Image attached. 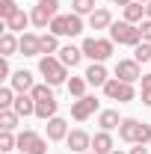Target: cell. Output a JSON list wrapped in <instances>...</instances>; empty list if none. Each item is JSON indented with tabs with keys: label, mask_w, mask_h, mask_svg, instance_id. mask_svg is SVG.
<instances>
[{
	"label": "cell",
	"mask_w": 151,
	"mask_h": 154,
	"mask_svg": "<svg viewBox=\"0 0 151 154\" xmlns=\"http://www.w3.org/2000/svg\"><path fill=\"white\" fill-rule=\"evenodd\" d=\"M119 136H122V142L145 145V142H151V128L145 125V122H139V119H122V125H119Z\"/></svg>",
	"instance_id": "cell-1"
},
{
	"label": "cell",
	"mask_w": 151,
	"mask_h": 154,
	"mask_svg": "<svg viewBox=\"0 0 151 154\" xmlns=\"http://www.w3.org/2000/svg\"><path fill=\"white\" fill-rule=\"evenodd\" d=\"M110 38H113L116 45H131V48H136V45L142 42V30H139L136 24H131V21H113Z\"/></svg>",
	"instance_id": "cell-2"
},
{
	"label": "cell",
	"mask_w": 151,
	"mask_h": 154,
	"mask_svg": "<svg viewBox=\"0 0 151 154\" xmlns=\"http://www.w3.org/2000/svg\"><path fill=\"white\" fill-rule=\"evenodd\" d=\"M39 71H42V77H45V83H48V86H62V83H65V77H68V68L59 62V57H42Z\"/></svg>",
	"instance_id": "cell-3"
},
{
	"label": "cell",
	"mask_w": 151,
	"mask_h": 154,
	"mask_svg": "<svg viewBox=\"0 0 151 154\" xmlns=\"http://www.w3.org/2000/svg\"><path fill=\"white\" fill-rule=\"evenodd\" d=\"M83 57H89L92 62H104V59H110L113 57V48H116V42L113 38H83Z\"/></svg>",
	"instance_id": "cell-4"
},
{
	"label": "cell",
	"mask_w": 151,
	"mask_h": 154,
	"mask_svg": "<svg viewBox=\"0 0 151 154\" xmlns=\"http://www.w3.org/2000/svg\"><path fill=\"white\" fill-rule=\"evenodd\" d=\"M48 30L54 36H80L83 33V21H80L77 12H71V15H57V18L51 21Z\"/></svg>",
	"instance_id": "cell-5"
},
{
	"label": "cell",
	"mask_w": 151,
	"mask_h": 154,
	"mask_svg": "<svg viewBox=\"0 0 151 154\" xmlns=\"http://www.w3.org/2000/svg\"><path fill=\"white\" fill-rule=\"evenodd\" d=\"M59 15V0H39L30 12V18L36 27H51V21Z\"/></svg>",
	"instance_id": "cell-6"
},
{
	"label": "cell",
	"mask_w": 151,
	"mask_h": 154,
	"mask_svg": "<svg viewBox=\"0 0 151 154\" xmlns=\"http://www.w3.org/2000/svg\"><path fill=\"white\" fill-rule=\"evenodd\" d=\"M104 95L110 98V101L128 104V101L136 98V92H133V83H125V80H119V77H110V80H107V86H104Z\"/></svg>",
	"instance_id": "cell-7"
},
{
	"label": "cell",
	"mask_w": 151,
	"mask_h": 154,
	"mask_svg": "<svg viewBox=\"0 0 151 154\" xmlns=\"http://www.w3.org/2000/svg\"><path fill=\"white\" fill-rule=\"evenodd\" d=\"M18 148L24 154H48V142L36 131H21L18 134Z\"/></svg>",
	"instance_id": "cell-8"
},
{
	"label": "cell",
	"mask_w": 151,
	"mask_h": 154,
	"mask_svg": "<svg viewBox=\"0 0 151 154\" xmlns=\"http://www.w3.org/2000/svg\"><path fill=\"white\" fill-rule=\"evenodd\" d=\"M95 113H98V98L95 95H83V98H77L74 104H71V119L74 122H86Z\"/></svg>",
	"instance_id": "cell-9"
},
{
	"label": "cell",
	"mask_w": 151,
	"mask_h": 154,
	"mask_svg": "<svg viewBox=\"0 0 151 154\" xmlns=\"http://www.w3.org/2000/svg\"><path fill=\"white\" fill-rule=\"evenodd\" d=\"M116 77L125 80V83H136V80H142V68H139L136 59H119L116 62Z\"/></svg>",
	"instance_id": "cell-10"
},
{
	"label": "cell",
	"mask_w": 151,
	"mask_h": 154,
	"mask_svg": "<svg viewBox=\"0 0 151 154\" xmlns=\"http://www.w3.org/2000/svg\"><path fill=\"white\" fill-rule=\"evenodd\" d=\"M65 145H68V151H74V154H86V148H92V136L86 131H80V128H74L65 136Z\"/></svg>",
	"instance_id": "cell-11"
},
{
	"label": "cell",
	"mask_w": 151,
	"mask_h": 154,
	"mask_svg": "<svg viewBox=\"0 0 151 154\" xmlns=\"http://www.w3.org/2000/svg\"><path fill=\"white\" fill-rule=\"evenodd\" d=\"M21 48L18 54H24V57H39L42 54V36H36V33H21Z\"/></svg>",
	"instance_id": "cell-12"
},
{
	"label": "cell",
	"mask_w": 151,
	"mask_h": 154,
	"mask_svg": "<svg viewBox=\"0 0 151 154\" xmlns=\"http://www.w3.org/2000/svg\"><path fill=\"white\" fill-rule=\"evenodd\" d=\"M9 80H12V89H15L18 95H27V92H33V86H36V83H33V74H30V71H24V68H21V71H15Z\"/></svg>",
	"instance_id": "cell-13"
},
{
	"label": "cell",
	"mask_w": 151,
	"mask_h": 154,
	"mask_svg": "<svg viewBox=\"0 0 151 154\" xmlns=\"http://www.w3.org/2000/svg\"><path fill=\"white\" fill-rule=\"evenodd\" d=\"M45 131H48V139H51V142H59V139H65V136H68V122H65V119H59V116H54V119L48 122V128H45Z\"/></svg>",
	"instance_id": "cell-14"
},
{
	"label": "cell",
	"mask_w": 151,
	"mask_h": 154,
	"mask_svg": "<svg viewBox=\"0 0 151 154\" xmlns=\"http://www.w3.org/2000/svg\"><path fill=\"white\" fill-rule=\"evenodd\" d=\"M86 80H89V86H107V80H110V74H107V68H104V62H92L89 68H86Z\"/></svg>",
	"instance_id": "cell-15"
},
{
	"label": "cell",
	"mask_w": 151,
	"mask_h": 154,
	"mask_svg": "<svg viewBox=\"0 0 151 154\" xmlns=\"http://www.w3.org/2000/svg\"><path fill=\"white\" fill-rule=\"evenodd\" d=\"M80 59H83V48H74V45H65V48H59V62H62L65 68H74V65H80Z\"/></svg>",
	"instance_id": "cell-16"
},
{
	"label": "cell",
	"mask_w": 151,
	"mask_h": 154,
	"mask_svg": "<svg viewBox=\"0 0 151 154\" xmlns=\"http://www.w3.org/2000/svg\"><path fill=\"white\" fill-rule=\"evenodd\" d=\"M27 24H33V18H30L24 9H18L9 21H3V27H6L9 33H27Z\"/></svg>",
	"instance_id": "cell-17"
},
{
	"label": "cell",
	"mask_w": 151,
	"mask_h": 154,
	"mask_svg": "<svg viewBox=\"0 0 151 154\" xmlns=\"http://www.w3.org/2000/svg\"><path fill=\"white\" fill-rule=\"evenodd\" d=\"M92 151H95V154H110V151H116L110 131H98V134L92 136Z\"/></svg>",
	"instance_id": "cell-18"
},
{
	"label": "cell",
	"mask_w": 151,
	"mask_h": 154,
	"mask_svg": "<svg viewBox=\"0 0 151 154\" xmlns=\"http://www.w3.org/2000/svg\"><path fill=\"white\" fill-rule=\"evenodd\" d=\"M89 27H92V30H110V27H113L110 9H95L92 15H89Z\"/></svg>",
	"instance_id": "cell-19"
},
{
	"label": "cell",
	"mask_w": 151,
	"mask_h": 154,
	"mask_svg": "<svg viewBox=\"0 0 151 154\" xmlns=\"http://www.w3.org/2000/svg\"><path fill=\"white\" fill-rule=\"evenodd\" d=\"M12 110L24 119V116H36V101H33V95L27 92V95H18L15 98V104H12Z\"/></svg>",
	"instance_id": "cell-20"
},
{
	"label": "cell",
	"mask_w": 151,
	"mask_h": 154,
	"mask_svg": "<svg viewBox=\"0 0 151 154\" xmlns=\"http://www.w3.org/2000/svg\"><path fill=\"white\" fill-rule=\"evenodd\" d=\"M98 125H101V131H116V128L122 125L119 110H104V113H98Z\"/></svg>",
	"instance_id": "cell-21"
},
{
	"label": "cell",
	"mask_w": 151,
	"mask_h": 154,
	"mask_svg": "<svg viewBox=\"0 0 151 154\" xmlns=\"http://www.w3.org/2000/svg\"><path fill=\"white\" fill-rule=\"evenodd\" d=\"M57 98H48V101H36V116L39 119H45V122H51L54 116H57Z\"/></svg>",
	"instance_id": "cell-22"
},
{
	"label": "cell",
	"mask_w": 151,
	"mask_h": 154,
	"mask_svg": "<svg viewBox=\"0 0 151 154\" xmlns=\"http://www.w3.org/2000/svg\"><path fill=\"white\" fill-rule=\"evenodd\" d=\"M142 18H145V3H128L125 6V21H131V24H142Z\"/></svg>",
	"instance_id": "cell-23"
},
{
	"label": "cell",
	"mask_w": 151,
	"mask_h": 154,
	"mask_svg": "<svg viewBox=\"0 0 151 154\" xmlns=\"http://www.w3.org/2000/svg\"><path fill=\"white\" fill-rule=\"evenodd\" d=\"M18 48H21V38H15V33L6 30V33L0 36V51H3V57H12Z\"/></svg>",
	"instance_id": "cell-24"
},
{
	"label": "cell",
	"mask_w": 151,
	"mask_h": 154,
	"mask_svg": "<svg viewBox=\"0 0 151 154\" xmlns=\"http://www.w3.org/2000/svg\"><path fill=\"white\" fill-rule=\"evenodd\" d=\"M18 119L21 116L15 113V110H0V128H3V131H15V128H18Z\"/></svg>",
	"instance_id": "cell-25"
},
{
	"label": "cell",
	"mask_w": 151,
	"mask_h": 154,
	"mask_svg": "<svg viewBox=\"0 0 151 154\" xmlns=\"http://www.w3.org/2000/svg\"><path fill=\"white\" fill-rule=\"evenodd\" d=\"M86 86H89L86 77H71V80H68V92H71V98H83V95H86Z\"/></svg>",
	"instance_id": "cell-26"
},
{
	"label": "cell",
	"mask_w": 151,
	"mask_h": 154,
	"mask_svg": "<svg viewBox=\"0 0 151 154\" xmlns=\"http://www.w3.org/2000/svg\"><path fill=\"white\" fill-rule=\"evenodd\" d=\"M42 54H45V57L59 54V42H57V36H54V33H45V36H42Z\"/></svg>",
	"instance_id": "cell-27"
},
{
	"label": "cell",
	"mask_w": 151,
	"mask_h": 154,
	"mask_svg": "<svg viewBox=\"0 0 151 154\" xmlns=\"http://www.w3.org/2000/svg\"><path fill=\"white\" fill-rule=\"evenodd\" d=\"M95 6H98V0H71V9L77 15H92Z\"/></svg>",
	"instance_id": "cell-28"
},
{
	"label": "cell",
	"mask_w": 151,
	"mask_h": 154,
	"mask_svg": "<svg viewBox=\"0 0 151 154\" xmlns=\"http://www.w3.org/2000/svg\"><path fill=\"white\" fill-rule=\"evenodd\" d=\"M133 59L136 62H151V42H139L133 48Z\"/></svg>",
	"instance_id": "cell-29"
},
{
	"label": "cell",
	"mask_w": 151,
	"mask_h": 154,
	"mask_svg": "<svg viewBox=\"0 0 151 154\" xmlns=\"http://www.w3.org/2000/svg\"><path fill=\"white\" fill-rule=\"evenodd\" d=\"M15 89H12V86H3V89H0V110H12V104H15Z\"/></svg>",
	"instance_id": "cell-30"
},
{
	"label": "cell",
	"mask_w": 151,
	"mask_h": 154,
	"mask_svg": "<svg viewBox=\"0 0 151 154\" xmlns=\"http://www.w3.org/2000/svg\"><path fill=\"white\" fill-rule=\"evenodd\" d=\"M18 9H21V6L15 3V0H0V21H9Z\"/></svg>",
	"instance_id": "cell-31"
},
{
	"label": "cell",
	"mask_w": 151,
	"mask_h": 154,
	"mask_svg": "<svg viewBox=\"0 0 151 154\" xmlns=\"http://www.w3.org/2000/svg\"><path fill=\"white\" fill-rule=\"evenodd\" d=\"M30 95H33V101H48V98H54V92H51V86H48V83H36Z\"/></svg>",
	"instance_id": "cell-32"
},
{
	"label": "cell",
	"mask_w": 151,
	"mask_h": 154,
	"mask_svg": "<svg viewBox=\"0 0 151 154\" xmlns=\"http://www.w3.org/2000/svg\"><path fill=\"white\" fill-rule=\"evenodd\" d=\"M15 145H18V136H12V131H3V134H0V151L3 154L12 151Z\"/></svg>",
	"instance_id": "cell-33"
},
{
	"label": "cell",
	"mask_w": 151,
	"mask_h": 154,
	"mask_svg": "<svg viewBox=\"0 0 151 154\" xmlns=\"http://www.w3.org/2000/svg\"><path fill=\"white\" fill-rule=\"evenodd\" d=\"M142 104L145 107H151V74H142Z\"/></svg>",
	"instance_id": "cell-34"
},
{
	"label": "cell",
	"mask_w": 151,
	"mask_h": 154,
	"mask_svg": "<svg viewBox=\"0 0 151 154\" xmlns=\"http://www.w3.org/2000/svg\"><path fill=\"white\" fill-rule=\"evenodd\" d=\"M139 30H142V42H151V21L148 18L139 24Z\"/></svg>",
	"instance_id": "cell-35"
},
{
	"label": "cell",
	"mask_w": 151,
	"mask_h": 154,
	"mask_svg": "<svg viewBox=\"0 0 151 154\" xmlns=\"http://www.w3.org/2000/svg\"><path fill=\"white\" fill-rule=\"evenodd\" d=\"M0 77H9V62H6V57L0 59Z\"/></svg>",
	"instance_id": "cell-36"
},
{
	"label": "cell",
	"mask_w": 151,
	"mask_h": 154,
	"mask_svg": "<svg viewBox=\"0 0 151 154\" xmlns=\"http://www.w3.org/2000/svg\"><path fill=\"white\" fill-rule=\"evenodd\" d=\"M131 154H148V148H145V145H133Z\"/></svg>",
	"instance_id": "cell-37"
},
{
	"label": "cell",
	"mask_w": 151,
	"mask_h": 154,
	"mask_svg": "<svg viewBox=\"0 0 151 154\" xmlns=\"http://www.w3.org/2000/svg\"><path fill=\"white\" fill-rule=\"evenodd\" d=\"M116 6H122V9H125V6H128V3H133V0H113Z\"/></svg>",
	"instance_id": "cell-38"
},
{
	"label": "cell",
	"mask_w": 151,
	"mask_h": 154,
	"mask_svg": "<svg viewBox=\"0 0 151 154\" xmlns=\"http://www.w3.org/2000/svg\"><path fill=\"white\" fill-rule=\"evenodd\" d=\"M145 18L151 21V0H148V3H145Z\"/></svg>",
	"instance_id": "cell-39"
},
{
	"label": "cell",
	"mask_w": 151,
	"mask_h": 154,
	"mask_svg": "<svg viewBox=\"0 0 151 154\" xmlns=\"http://www.w3.org/2000/svg\"><path fill=\"white\" fill-rule=\"evenodd\" d=\"M110 154H122V151H119V148H116V151H110Z\"/></svg>",
	"instance_id": "cell-40"
},
{
	"label": "cell",
	"mask_w": 151,
	"mask_h": 154,
	"mask_svg": "<svg viewBox=\"0 0 151 154\" xmlns=\"http://www.w3.org/2000/svg\"><path fill=\"white\" fill-rule=\"evenodd\" d=\"M136 3H148V0H136Z\"/></svg>",
	"instance_id": "cell-41"
},
{
	"label": "cell",
	"mask_w": 151,
	"mask_h": 154,
	"mask_svg": "<svg viewBox=\"0 0 151 154\" xmlns=\"http://www.w3.org/2000/svg\"><path fill=\"white\" fill-rule=\"evenodd\" d=\"M86 154H95V151H86Z\"/></svg>",
	"instance_id": "cell-42"
},
{
	"label": "cell",
	"mask_w": 151,
	"mask_h": 154,
	"mask_svg": "<svg viewBox=\"0 0 151 154\" xmlns=\"http://www.w3.org/2000/svg\"><path fill=\"white\" fill-rule=\"evenodd\" d=\"M21 154H24V151H21Z\"/></svg>",
	"instance_id": "cell-43"
}]
</instances>
